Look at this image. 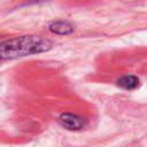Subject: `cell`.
<instances>
[{
    "mask_svg": "<svg viewBox=\"0 0 147 147\" xmlns=\"http://www.w3.org/2000/svg\"><path fill=\"white\" fill-rule=\"evenodd\" d=\"M52 48L48 39L38 36H23L6 40L0 44V60L15 59L46 52Z\"/></svg>",
    "mask_w": 147,
    "mask_h": 147,
    "instance_id": "obj_1",
    "label": "cell"
},
{
    "mask_svg": "<svg viewBox=\"0 0 147 147\" xmlns=\"http://www.w3.org/2000/svg\"><path fill=\"white\" fill-rule=\"evenodd\" d=\"M59 119H60V123L62 124V126H64L69 130H79L85 125L84 118H82L77 115H72V114H62Z\"/></svg>",
    "mask_w": 147,
    "mask_h": 147,
    "instance_id": "obj_2",
    "label": "cell"
},
{
    "mask_svg": "<svg viewBox=\"0 0 147 147\" xmlns=\"http://www.w3.org/2000/svg\"><path fill=\"white\" fill-rule=\"evenodd\" d=\"M117 84H118V86H121L122 88H125V90H133V88L138 87V85H139V79H138L136 76L126 75V76H123L122 78H119V79L117 80Z\"/></svg>",
    "mask_w": 147,
    "mask_h": 147,
    "instance_id": "obj_3",
    "label": "cell"
},
{
    "mask_svg": "<svg viewBox=\"0 0 147 147\" xmlns=\"http://www.w3.org/2000/svg\"><path fill=\"white\" fill-rule=\"evenodd\" d=\"M49 30L54 33H57V34H67V33H70L72 32L74 28L71 24H69L68 22H54L49 25Z\"/></svg>",
    "mask_w": 147,
    "mask_h": 147,
    "instance_id": "obj_4",
    "label": "cell"
}]
</instances>
